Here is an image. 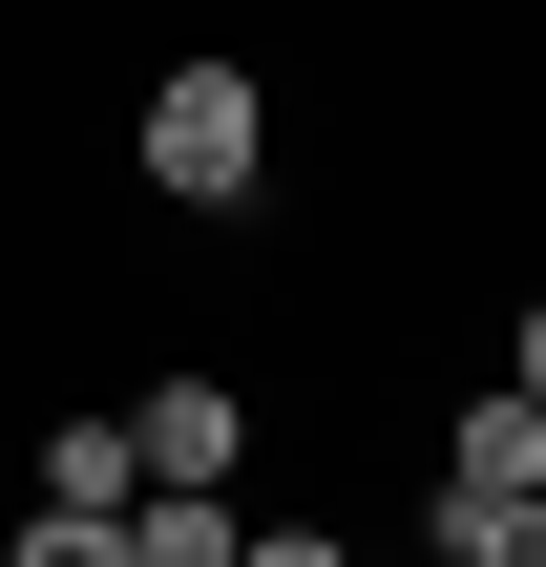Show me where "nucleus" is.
<instances>
[{"label":"nucleus","instance_id":"nucleus-1","mask_svg":"<svg viewBox=\"0 0 546 567\" xmlns=\"http://www.w3.org/2000/svg\"><path fill=\"white\" fill-rule=\"evenodd\" d=\"M126 168H147L168 210H253V189H274V84H253V63H210V42H189V63H147Z\"/></svg>","mask_w":546,"mask_h":567},{"label":"nucleus","instance_id":"nucleus-2","mask_svg":"<svg viewBox=\"0 0 546 567\" xmlns=\"http://www.w3.org/2000/svg\"><path fill=\"white\" fill-rule=\"evenodd\" d=\"M105 421H126V484H189V505L253 484V379H210V358H168V379L105 400Z\"/></svg>","mask_w":546,"mask_h":567},{"label":"nucleus","instance_id":"nucleus-3","mask_svg":"<svg viewBox=\"0 0 546 567\" xmlns=\"http://www.w3.org/2000/svg\"><path fill=\"white\" fill-rule=\"evenodd\" d=\"M442 505H546V400H505V379H484V400L442 421Z\"/></svg>","mask_w":546,"mask_h":567},{"label":"nucleus","instance_id":"nucleus-4","mask_svg":"<svg viewBox=\"0 0 546 567\" xmlns=\"http://www.w3.org/2000/svg\"><path fill=\"white\" fill-rule=\"evenodd\" d=\"M42 505H84V526H126L147 484H126V421H42Z\"/></svg>","mask_w":546,"mask_h":567},{"label":"nucleus","instance_id":"nucleus-5","mask_svg":"<svg viewBox=\"0 0 546 567\" xmlns=\"http://www.w3.org/2000/svg\"><path fill=\"white\" fill-rule=\"evenodd\" d=\"M231 547H253V505H189V484L126 505V567H231Z\"/></svg>","mask_w":546,"mask_h":567},{"label":"nucleus","instance_id":"nucleus-6","mask_svg":"<svg viewBox=\"0 0 546 567\" xmlns=\"http://www.w3.org/2000/svg\"><path fill=\"white\" fill-rule=\"evenodd\" d=\"M421 547L442 567H546V505H421Z\"/></svg>","mask_w":546,"mask_h":567},{"label":"nucleus","instance_id":"nucleus-7","mask_svg":"<svg viewBox=\"0 0 546 567\" xmlns=\"http://www.w3.org/2000/svg\"><path fill=\"white\" fill-rule=\"evenodd\" d=\"M0 567H126V526H84V505H21V526H0Z\"/></svg>","mask_w":546,"mask_h":567},{"label":"nucleus","instance_id":"nucleus-8","mask_svg":"<svg viewBox=\"0 0 546 567\" xmlns=\"http://www.w3.org/2000/svg\"><path fill=\"white\" fill-rule=\"evenodd\" d=\"M231 567H358V547H337V526H253Z\"/></svg>","mask_w":546,"mask_h":567}]
</instances>
